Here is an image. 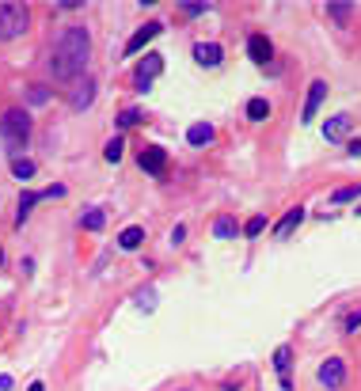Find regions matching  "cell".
Returning a JSON list of instances; mask_svg holds the SVG:
<instances>
[{
	"label": "cell",
	"mask_w": 361,
	"mask_h": 391,
	"mask_svg": "<svg viewBox=\"0 0 361 391\" xmlns=\"http://www.w3.org/2000/svg\"><path fill=\"white\" fill-rule=\"evenodd\" d=\"M88 58H91V38L84 27H65L49 49V73L58 80H76V76L88 69Z\"/></svg>",
	"instance_id": "obj_1"
},
{
	"label": "cell",
	"mask_w": 361,
	"mask_h": 391,
	"mask_svg": "<svg viewBox=\"0 0 361 391\" xmlns=\"http://www.w3.org/2000/svg\"><path fill=\"white\" fill-rule=\"evenodd\" d=\"M0 141H4V152L12 160H19V152L31 141V118H27V110H4V118H0Z\"/></svg>",
	"instance_id": "obj_2"
},
{
	"label": "cell",
	"mask_w": 361,
	"mask_h": 391,
	"mask_svg": "<svg viewBox=\"0 0 361 391\" xmlns=\"http://www.w3.org/2000/svg\"><path fill=\"white\" fill-rule=\"evenodd\" d=\"M27 23H31V8L27 4H12V0L0 4V42L19 38L27 31Z\"/></svg>",
	"instance_id": "obj_3"
},
{
	"label": "cell",
	"mask_w": 361,
	"mask_h": 391,
	"mask_svg": "<svg viewBox=\"0 0 361 391\" xmlns=\"http://www.w3.org/2000/svg\"><path fill=\"white\" fill-rule=\"evenodd\" d=\"M164 73V54H145V58L137 61V73H133V84H137V91H148L152 88V80Z\"/></svg>",
	"instance_id": "obj_4"
},
{
	"label": "cell",
	"mask_w": 361,
	"mask_h": 391,
	"mask_svg": "<svg viewBox=\"0 0 361 391\" xmlns=\"http://www.w3.org/2000/svg\"><path fill=\"white\" fill-rule=\"evenodd\" d=\"M316 380H320V388L338 391L346 383V361L342 357H327L320 368H316Z\"/></svg>",
	"instance_id": "obj_5"
},
{
	"label": "cell",
	"mask_w": 361,
	"mask_h": 391,
	"mask_svg": "<svg viewBox=\"0 0 361 391\" xmlns=\"http://www.w3.org/2000/svg\"><path fill=\"white\" fill-rule=\"evenodd\" d=\"M137 163H141V171H145V175H156V179H160V175L167 171V148H160V145L145 148Z\"/></svg>",
	"instance_id": "obj_6"
},
{
	"label": "cell",
	"mask_w": 361,
	"mask_h": 391,
	"mask_svg": "<svg viewBox=\"0 0 361 391\" xmlns=\"http://www.w3.org/2000/svg\"><path fill=\"white\" fill-rule=\"evenodd\" d=\"M323 99H327V80H312V84H308V99H304V110H301V122H312L316 110L323 106Z\"/></svg>",
	"instance_id": "obj_7"
},
{
	"label": "cell",
	"mask_w": 361,
	"mask_h": 391,
	"mask_svg": "<svg viewBox=\"0 0 361 391\" xmlns=\"http://www.w3.org/2000/svg\"><path fill=\"white\" fill-rule=\"evenodd\" d=\"M160 31H164V23H160V19H152V23H145V27H141V31H137V34H133V38H130V42H126V54H141V49H145V46H148V42L156 38V34H160Z\"/></svg>",
	"instance_id": "obj_8"
},
{
	"label": "cell",
	"mask_w": 361,
	"mask_h": 391,
	"mask_svg": "<svg viewBox=\"0 0 361 391\" xmlns=\"http://www.w3.org/2000/svg\"><path fill=\"white\" fill-rule=\"evenodd\" d=\"M247 58H251L255 65H266V61L274 58L270 38H266V34H251V38H247Z\"/></svg>",
	"instance_id": "obj_9"
},
{
	"label": "cell",
	"mask_w": 361,
	"mask_h": 391,
	"mask_svg": "<svg viewBox=\"0 0 361 391\" xmlns=\"http://www.w3.org/2000/svg\"><path fill=\"white\" fill-rule=\"evenodd\" d=\"M221 58H224V49L217 46V42H198V46H194V61L202 69H217V65H221Z\"/></svg>",
	"instance_id": "obj_10"
},
{
	"label": "cell",
	"mask_w": 361,
	"mask_h": 391,
	"mask_svg": "<svg viewBox=\"0 0 361 391\" xmlns=\"http://www.w3.org/2000/svg\"><path fill=\"white\" fill-rule=\"evenodd\" d=\"M350 126H353V118H350V115H335V118H327V126H323V141H331V145L346 141Z\"/></svg>",
	"instance_id": "obj_11"
},
{
	"label": "cell",
	"mask_w": 361,
	"mask_h": 391,
	"mask_svg": "<svg viewBox=\"0 0 361 391\" xmlns=\"http://www.w3.org/2000/svg\"><path fill=\"white\" fill-rule=\"evenodd\" d=\"M301 220H304V209L296 205V209H289L286 217H281L278 224H274V236H278V239H289V236H293V228L301 224Z\"/></svg>",
	"instance_id": "obj_12"
},
{
	"label": "cell",
	"mask_w": 361,
	"mask_h": 391,
	"mask_svg": "<svg viewBox=\"0 0 361 391\" xmlns=\"http://www.w3.org/2000/svg\"><path fill=\"white\" fill-rule=\"evenodd\" d=\"M42 202V194L38 190H23V194H19V213H16V228H23V220L31 217V209L34 205Z\"/></svg>",
	"instance_id": "obj_13"
},
{
	"label": "cell",
	"mask_w": 361,
	"mask_h": 391,
	"mask_svg": "<svg viewBox=\"0 0 361 391\" xmlns=\"http://www.w3.org/2000/svg\"><path fill=\"white\" fill-rule=\"evenodd\" d=\"M187 141H190L194 148L209 145V141H213V126H209V122H198V126H190V130H187Z\"/></svg>",
	"instance_id": "obj_14"
},
{
	"label": "cell",
	"mask_w": 361,
	"mask_h": 391,
	"mask_svg": "<svg viewBox=\"0 0 361 391\" xmlns=\"http://www.w3.org/2000/svg\"><path fill=\"white\" fill-rule=\"evenodd\" d=\"M213 236H217V239H236V236H240L236 217H217V220H213Z\"/></svg>",
	"instance_id": "obj_15"
},
{
	"label": "cell",
	"mask_w": 361,
	"mask_h": 391,
	"mask_svg": "<svg viewBox=\"0 0 361 391\" xmlns=\"http://www.w3.org/2000/svg\"><path fill=\"white\" fill-rule=\"evenodd\" d=\"M141 244H145V228H137V224H133V228H126L122 236H118V247H122V251H137Z\"/></svg>",
	"instance_id": "obj_16"
},
{
	"label": "cell",
	"mask_w": 361,
	"mask_h": 391,
	"mask_svg": "<svg viewBox=\"0 0 361 391\" xmlns=\"http://www.w3.org/2000/svg\"><path fill=\"white\" fill-rule=\"evenodd\" d=\"M91 99H95V84H91V80H84L80 88L73 91V106H76V110H88V106H91Z\"/></svg>",
	"instance_id": "obj_17"
},
{
	"label": "cell",
	"mask_w": 361,
	"mask_h": 391,
	"mask_svg": "<svg viewBox=\"0 0 361 391\" xmlns=\"http://www.w3.org/2000/svg\"><path fill=\"white\" fill-rule=\"evenodd\" d=\"M247 118H251V122H266V118H270V103H266L263 95H255L251 103H247Z\"/></svg>",
	"instance_id": "obj_18"
},
{
	"label": "cell",
	"mask_w": 361,
	"mask_h": 391,
	"mask_svg": "<svg viewBox=\"0 0 361 391\" xmlns=\"http://www.w3.org/2000/svg\"><path fill=\"white\" fill-rule=\"evenodd\" d=\"M103 220H107V213H103V209H88V213H80V228L84 232H99V228H103Z\"/></svg>",
	"instance_id": "obj_19"
},
{
	"label": "cell",
	"mask_w": 361,
	"mask_h": 391,
	"mask_svg": "<svg viewBox=\"0 0 361 391\" xmlns=\"http://www.w3.org/2000/svg\"><path fill=\"white\" fill-rule=\"evenodd\" d=\"M34 171H38V167H34V160H27V156H19V160H12V175H16L19 182H27V179H31Z\"/></svg>",
	"instance_id": "obj_20"
},
{
	"label": "cell",
	"mask_w": 361,
	"mask_h": 391,
	"mask_svg": "<svg viewBox=\"0 0 361 391\" xmlns=\"http://www.w3.org/2000/svg\"><path fill=\"white\" fill-rule=\"evenodd\" d=\"M289 357H293V350H289V346H278V350H274V368H278L281 380H289Z\"/></svg>",
	"instance_id": "obj_21"
},
{
	"label": "cell",
	"mask_w": 361,
	"mask_h": 391,
	"mask_svg": "<svg viewBox=\"0 0 361 391\" xmlns=\"http://www.w3.org/2000/svg\"><path fill=\"white\" fill-rule=\"evenodd\" d=\"M327 16L335 19L338 27H346V23H350V16H353V4H327Z\"/></svg>",
	"instance_id": "obj_22"
},
{
	"label": "cell",
	"mask_w": 361,
	"mask_h": 391,
	"mask_svg": "<svg viewBox=\"0 0 361 391\" xmlns=\"http://www.w3.org/2000/svg\"><path fill=\"white\" fill-rule=\"evenodd\" d=\"M122 152H126V141H122V137H110L107 148H103V160H107V163H118V160H122Z\"/></svg>",
	"instance_id": "obj_23"
},
{
	"label": "cell",
	"mask_w": 361,
	"mask_h": 391,
	"mask_svg": "<svg viewBox=\"0 0 361 391\" xmlns=\"http://www.w3.org/2000/svg\"><path fill=\"white\" fill-rule=\"evenodd\" d=\"M263 232H266V217H263V213H255V217L244 224V236H247V239H259Z\"/></svg>",
	"instance_id": "obj_24"
},
{
	"label": "cell",
	"mask_w": 361,
	"mask_h": 391,
	"mask_svg": "<svg viewBox=\"0 0 361 391\" xmlns=\"http://www.w3.org/2000/svg\"><path fill=\"white\" fill-rule=\"evenodd\" d=\"M358 198H361V187H342V190H335V194H331V202L346 205V202H358Z\"/></svg>",
	"instance_id": "obj_25"
},
{
	"label": "cell",
	"mask_w": 361,
	"mask_h": 391,
	"mask_svg": "<svg viewBox=\"0 0 361 391\" xmlns=\"http://www.w3.org/2000/svg\"><path fill=\"white\" fill-rule=\"evenodd\" d=\"M27 103H31V106H42V103H49V91L42 88V84H31V88H27Z\"/></svg>",
	"instance_id": "obj_26"
},
{
	"label": "cell",
	"mask_w": 361,
	"mask_h": 391,
	"mask_svg": "<svg viewBox=\"0 0 361 391\" xmlns=\"http://www.w3.org/2000/svg\"><path fill=\"white\" fill-rule=\"evenodd\" d=\"M137 308H141V311H152V308H156V289H141V293H137Z\"/></svg>",
	"instance_id": "obj_27"
},
{
	"label": "cell",
	"mask_w": 361,
	"mask_h": 391,
	"mask_svg": "<svg viewBox=\"0 0 361 391\" xmlns=\"http://www.w3.org/2000/svg\"><path fill=\"white\" fill-rule=\"evenodd\" d=\"M137 122H141L137 110H122V115H118V126H122V130H130V126H137Z\"/></svg>",
	"instance_id": "obj_28"
},
{
	"label": "cell",
	"mask_w": 361,
	"mask_h": 391,
	"mask_svg": "<svg viewBox=\"0 0 361 391\" xmlns=\"http://www.w3.org/2000/svg\"><path fill=\"white\" fill-rule=\"evenodd\" d=\"M183 16H190V19H194V16H205V12H209V4H183Z\"/></svg>",
	"instance_id": "obj_29"
},
{
	"label": "cell",
	"mask_w": 361,
	"mask_h": 391,
	"mask_svg": "<svg viewBox=\"0 0 361 391\" xmlns=\"http://www.w3.org/2000/svg\"><path fill=\"white\" fill-rule=\"evenodd\" d=\"M183 239H187V224H175V228H172V244L179 247Z\"/></svg>",
	"instance_id": "obj_30"
},
{
	"label": "cell",
	"mask_w": 361,
	"mask_h": 391,
	"mask_svg": "<svg viewBox=\"0 0 361 391\" xmlns=\"http://www.w3.org/2000/svg\"><path fill=\"white\" fill-rule=\"evenodd\" d=\"M358 327H361V311H353V316L346 319V331H358Z\"/></svg>",
	"instance_id": "obj_31"
},
{
	"label": "cell",
	"mask_w": 361,
	"mask_h": 391,
	"mask_svg": "<svg viewBox=\"0 0 361 391\" xmlns=\"http://www.w3.org/2000/svg\"><path fill=\"white\" fill-rule=\"evenodd\" d=\"M346 156H361V141H350V145H346Z\"/></svg>",
	"instance_id": "obj_32"
},
{
	"label": "cell",
	"mask_w": 361,
	"mask_h": 391,
	"mask_svg": "<svg viewBox=\"0 0 361 391\" xmlns=\"http://www.w3.org/2000/svg\"><path fill=\"white\" fill-rule=\"evenodd\" d=\"M0 391H12V376H0Z\"/></svg>",
	"instance_id": "obj_33"
},
{
	"label": "cell",
	"mask_w": 361,
	"mask_h": 391,
	"mask_svg": "<svg viewBox=\"0 0 361 391\" xmlns=\"http://www.w3.org/2000/svg\"><path fill=\"white\" fill-rule=\"evenodd\" d=\"M27 391H46V383H42V380H34V383H31V388H27Z\"/></svg>",
	"instance_id": "obj_34"
},
{
	"label": "cell",
	"mask_w": 361,
	"mask_h": 391,
	"mask_svg": "<svg viewBox=\"0 0 361 391\" xmlns=\"http://www.w3.org/2000/svg\"><path fill=\"white\" fill-rule=\"evenodd\" d=\"M221 391H240V383H224V388Z\"/></svg>",
	"instance_id": "obj_35"
},
{
	"label": "cell",
	"mask_w": 361,
	"mask_h": 391,
	"mask_svg": "<svg viewBox=\"0 0 361 391\" xmlns=\"http://www.w3.org/2000/svg\"><path fill=\"white\" fill-rule=\"evenodd\" d=\"M0 266H4V251H0Z\"/></svg>",
	"instance_id": "obj_36"
},
{
	"label": "cell",
	"mask_w": 361,
	"mask_h": 391,
	"mask_svg": "<svg viewBox=\"0 0 361 391\" xmlns=\"http://www.w3.org/2000/svg\"><path fill=\"white\" fill-rule=\"evenodd\" d=\"M353 213H358V217H361V205H358V209H353Z\"/></svg>",
	"instance_id": "obj_37"
}]
</instances>
